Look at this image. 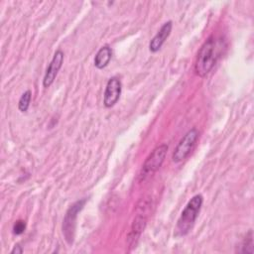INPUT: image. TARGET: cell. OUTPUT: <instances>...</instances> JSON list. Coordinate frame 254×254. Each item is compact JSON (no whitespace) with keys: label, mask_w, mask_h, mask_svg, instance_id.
Segmentation results:
<instances>
[{"label":"cell","mask_w":254,"mask_h":254,"mask_svg":"<svg viewBox=\"0 0 254 254\" xmlns=\"http://www.w3.org/2000/svg\"><path fill=\"white\" fill-rule=\"evenodd\" d=\"M172 28H173V22L172 21H168V22L163 24V26L160 28L158 33L150 41L149 50L152 53H156L162 48V46L164 45L166 40L169 38V36L172 32Z\"/></svg>","instance_id":"ba28073f"},{"label":"cell","mask_w":254,"mask_h":254,"mask_svg":"<svg viewBox=\"0 0 254 254\" xmlns=\"http://www.w3.org/2000/svg\"><path fill=\"white\" fill-rule=\"evenodd\" d=\"M203 202L200 193L193 195L183 209L176 226V236H185L192 228Z\"/></svg>","instance_id":"7a4b0ae2"},{"label":"cell","mask_w":254,"mask_h":254,"mask_svg":"<svg viewBox=\"0 0 254 254\" xmlns=\"http://www.w3.org/2000/svg\"><path fill=\"white\" fill-rule=\"evenodd\" d=\"M26 229V222L24 220H17L13 225V233L16 235L22 234Z\"/></svg>","instance_id":"7c38bea8"},{"label":"cell","mask_w":254,"mask_h":254,"mask_svg":"<svg viewBox=\"0 0 254 254\" xmlns=\"http://www.w3.org/2000/svg\"><path fill=\"white\" fill-rule=\"evenodd\" d=\"M85 202H86L85 198L79 199L74 203H72L67 209V211L65 212V215L63 221V233L68 244H72L73 242L77 213L83 208Z\"/></svg>","instance_id":"5b68a950"},{"label":"cell","mask_w":254,"mask_h":254,"mask_svg":"<svg viewBox=\"0 0 254 254\" xmlns=\"http://www.w3.org/2000/svg\"><path fill=\"white\" fill-rule=\"evenodd\" d=\"M168 151V146L166 144H162L157 146L147 157L146 161L142 166V170L140 173V180H145L147 177L152 176L156 173L162 166L165 161L166 155Z\"/></svg>","instance_id":"3957f363"},{"label":"cell","mask_w":254,"mask_h":254,"mask_svg":"<svg viewBox=\"0 0 254 254\" xmlns=\"http://www.w3.org/2000/svg\"><path fill=\"white\" fill-rule=\"evenodd\" d=\"M121 90H122L121 80L116 76L110 77L106 83L104 94H103L104 106L109 108L115 105L120 98Z\"/></svg>","instance_id":"8992f818"},{"label":"cell","mask_w":254,"mask_h":254,"mask_svg":"<svg viewBox=\"0 0 254 254\" xmlns=\"http://www.w3.org/2000/svg\"><path fill=\"white\" fill-rule=\"evenodd\" d=\"M23 252V249H22V247L20 246V245H15L14 247H13V249L11 250V254H21Z\"/></svg>","instance_id":"4fadbf2b"},{"label":"cell","mask_w":254,"mask_h":254,"mask_svg":"<svg viewBox=\"0 0 254 254\" xmlns=\"http://www.w3.org/2000/svg\"><path fill=\"white\" fill-rule=\"evenodd\" d=\"M225 48L226 45L223 39H218L213 36L209 37L202 44L197 53L194 63L195 73L200 77L207 75L216 64Z\"/></svg>","instance_id":"6da1fadb"},{"label":"cell","mask_w":254,"mask_h":254,"mask_svg":"<svg viewBox=\"0 0 254 254\" xmlns=\"http://www.w3.org/2000/svg\"><path fill=\"white\" fill-rule=\"evenodd\" d=\"M198 137L199 132L196 128H191L190 130H189L176 146L173 153V161L175 163H180L184 161L193 150Z\"/></svg>","instance_id":"277c9868"},{"label":"cell","mask_w":254,"mask_h":254,"mask_svg":"<svg viewBox=\"0 0 254 254\" xmlns=\"http://www.w3.org/2000/svg\"><path fill=\"white\" fill-rule=\"evenodd\" d=\"M64 56V52L61 50H58L54 54L53 59H52L51 63L49 64V66L47 67V70L44 75V79H43L44 87H50L53 84V82L55 81V79L58 75V72L63 65Z\"/></svg>","instance_id":"52a82bcc"},{"label":"cell","mask_w":254,"mask_h":254,"mask_svg":"<svg viewBox=\"0 0 254 254\" xmlns=\"http://www.w3.org/2000/svg\"><path fill=\"white\" fill-rule=\"evenodd\" d=\"M242 253H253V239H252V231L250 230L246 235L243 243H242Z\"/></svg>","instance_id":"8fae6325"},{"label":"cell","mask_w":254,"mask_h":254,"mask_svg":"<svg viewBox=\"0 0 254 254\" xmlns=\"http://www.w3.org/2000/svg\"><path fill=\"white\" fill-rule=\"evenodd\" d=\"M31 98H32V92L31 90H26L20 97L19 101H18V108L21 112H26L30 106V102H31Z\"/></svg>","instance_id":"30bf717a"},{"label":"cell","mask_w":254,"mask_h":254,"mask_svg":"<svg viewBox=\"0 0 254 254\" xmlns=\"http://www.w3.org/2000/svg\"><path fill=\"white\" fill-rule=\"evenodd\" d=\"M112 58V50L109 46L101 47L95 55L94 58V65L98 69L104 68L110 62Z\"/></svg>","instance_id":"9c48e42d"}]
</instances>
